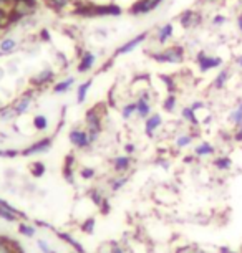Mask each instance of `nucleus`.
<instances>
[{"instance_id": "24", "label": "nucleus", "mask_w": 242, "mask_h": 253, "mask_svg": "<svg viewBox=\"0 0 242 253\" xmlns=\"http://www.w3.org/2000/svg\"><path fill=\"white\" fill-rule=\"evenodd\" d=\"M128 182H130V174H116L115 177L108 179V189L111 192H120L121 189L126 187Z\"/></svg>"}, {"instance_id": "43", "label": "nucleus", "mask_w": 242, "mask_h": 253, "mask_svg": "<svg viewBox=\"0 0 242 253\" xmlns=\"http://www.w3.org/2000/svg\"><path fill=\"white\" fill-rule=\"evenodd\" d=\"M17 156H20L18 149H0V157H3V159H13Z\"/></svg>"}, {"instance_id": "19", "label": "nucleus", "mask_w": 242, "mask_h": 253, "mask_svg": "<svg viewBox=\"0 0 242 253\" xmlns=\"http://www.w3.org/2000/svg\"><path fill=\"white\" fill-rule=\"evenodd\" d=\"M173 35H174V25H173V23H171V22L163 23V25H159L158 28H156V32H154L156 43L164 46L171 40V38H173Z\"/></svg>"}, {"instance_id": "5", "label": "nucleus", "mask_w": 242, "mask_h": 253, "mask_svg": "<svg viewBox=\"0 0 242 253\" xmlns=\"http://www.w3.org/2000/svg\"><path fill=\"white\" fill-rule=\"evenodd\" d=\"M53 141H55V136H45L42 139L32 142L28 144L27 147H23L20 151V156L22 157H33V156H40V154H47L51 146H53Z\"/></svg>"}, {"instance_id": "45", "label": "nucleus", "mask_w": 242, "mask_h": 253, "mask_svg": "<svg viewBox=\"0 0 242 253\" xmlns=\"http://www.w3.org/2000/svg\"><path fill=\"white\" fill-rule=\"evenodd\" d=\"M115 60H116L115 56H110V58H108V60L105 61V63L101 65V68L98 70V73H105V71H108V70H110L111 66L115 65Z\"/></svg>"}, {"instance_id": "35", "label": "nucleus", "mask_w": 242, "mask_h": 253, "mask_svg": "<svg viewBox=\"0 0 242 253\" xmlns=\"http://www.w3.org/2000/svg\"><path fill=\"white\" fill-rule=\"evenodd\" d=\"M17 230L22 237H27V238H33L37 235V228L33 227L32 223H27V222H18Z\"/></svg>"}, {"instance_id": "50", "label": "nucleus", "mask_w": 242, "mask_h": 253, "mask_svg": "<svg viewBox=\"0 0 242 253\" xmlns=\"http://www.w3.org/2000/svg\"><path fill=\"white\" fill-rule=\"evenodd\" d=\"M236 23H237V28H239V32L242 33V12L237 15V18H236Z\"/></svg>"}, {"instance_id": "46", "label": "nucleus", "mask_w": 242, "mask_h": 253, "mask_svg": "<svg viewBox=\"0 0 242 253\" xmlns=\"http://www.w3.org/2000/svg\"><path fill=\"white\" fill-rule=\"evenodd\" d=\"M179 253H209V252L202 247H188V248H183Z\"/></svg>"}, {"instance_id": "37", "label": "nucleus", "mask_w": 242, "mask_h": 253, "mask_svg": "<svg viewBox=\"0 0 242 253\" xmlns=\"http://www.w3.org/2000/svg\"><path fill=\"white\" fill-rule=\"evenodd\" d=\"M17 118L15 111H13L12 104H7V106H0V121H13Z\"/></svg>"}, {"instance_id": "14", "label": "nucleus", "mask_w": 242, "mask_h": 253, "mask_svg": "<svg viewBox=\"0 0 242 253\" xmlns=\"http://www.w3.org/2000/svg\"><path fill=\"white\" fill-rule=\"evenodd\" d=\"M232 73H234L232 66H229V65L222 66V68L219 70V73H217L214 76V80H212L211 88L214 89V91H222V89H226L227 83H229L231 78H232Z\"/></svg>"}, {"instance_id": "26", "label": "nucleus", "mask_w": 242, "mask_h": 253, "mask_svg": "<svg viewBox=\"0 0 242 253\" xmlns=\"http://www.w3.org/2000/svg\"><path fill=\"white\" fill-rule=\"evenodd\" d=\"M227 123H229L232 127L242 123V98L237 99V103L234 104V108L231 109L229 116H227Z\"/></svg>"}, {"instance_id": "13", "label": "nucleus", "mask_w": 242, "mask_h": 253, "mask_svg": "<svg viewBox=\"0 0 242 253\" xmlns=\"http://www.w3.org/2000/svg\"><path fill=\"white\" fill-rule=\"evenodd\" d=\"M110 164L115 174H128L131 170L133 164H135V159H133V156L128 154H118L110 161Z\"/></svg>"}, {"instance_id": "3", "label": "nucleus", "mask_w": 242, "mask_h": 253, "mask_svg": "<svg viewBox=\"0 0 242 253\" xmlns=\"http://www.w3.org/2000/svg\"><path fill=\"white\" fill-rule=\"evenodd\" d=\"M146 55L161 65H181L186 60V48L183 45H171L163 50H148Z\"/></svg>"}, {"instance_id": "52", "label": "nucleus", "mask_w": 242, "mask_h": 253, "mask_svg": "<svg viewBox=\"0 0 242 253\" xmlns=\"http://www.w3.org/2000/svg\"><path fill=\"white\" fill-rule=\"evenodd\" d=\"M99 253H111V252L108 250V247H106V252H105V248H101V252H99Z\"/></svg>"}, {"instance_id": "29", "label": "nucleus", "mask_w": 242, "mask_h": 253, "mask_svg": "<svg viewBox=\"0 0 242 253\" xmlns=\"http://www.w3.org/2000/svg\"><path fill=\"white\" fill-rule=\"evenodd\" d=\"M73 2H75V0H44L45 5L48 8H51V10L56 12V13L63 12L65 8H68Z\"/></svg>"}, {"instance_id": "27", "label": "nucleus", "mask_w": 242, "mask_h": 253, "mask_svg": "<svg viewBox=\"0 0 242 253\" xmlns=\"http://www.w3.org/2000/svg\"><path fill=\"white\" fill-rule=\"evenodd\" d=\"M92 86H93V78H88L87 81H83V83L78 84V88H77V103L78 104H83L87 101L88 91Z\"/></svg>"}, {"instance_id": "38", "label": "nucleus", "mask_w": 242, "mask_h": 253, "mask_svg": "<svg viewBox=\"0 0 242 253\" xmlns=\"http://www.w3.org/2000/svg\"><path fill=\"white\" fill-rule=\"evenodd\" d=\"M78 175H80V177H82L83 180H93L95 177H97V169H95V167L83 166V167H80Z\"/></svg>"}, {"instance_id": "55", "label": "nucleus", "mask_w": 242, "mask_h": 253, "mask_svg": "<svg viewBox=\"0 0 242 253\" xmlns=\"http://www.w3.org/2000/svg\"><path fill=\"white\" fill-rule=\"evenodd\" d=\"M202 2H214V0H202Z\"/></svg>"}, {"instance_id": "22", "label": "nucleus", "mask_w": 242, "mask_h": 253, "mask_svg": "<svg viewBox=\"0 0 242 253\" xmlns=\"http://www.w3.org/2000/svg\"><path fill=\"white\" fill-rule=\"evenodd\" d=\"M181 119L184 123H188L189 127H193V129H199V127H201V121H199V118H197V113L194 111L191 106L181 108Z\"/></svg>"}, {"instance_id": "32", "label": "nucleus", "mask_w": 242, "mask_h": 253, "mask_svg": "<svg viewBox=\"0 0 242 253\" xmlns=\"http://www.w3.org/2000/svg\"><path fill=\"white\" fill-rule=\"evenodd\" d=\"M120 114L125 121H131V119L136 116V101L135 99L123 104V106L120 108Z\"/></svg>"}, {"instance_id": "49", "label": "nucleus", "mask_w": 242, "mask_h": 253, "mask_svg": "<svg viewBox=\"0 0 242 253\" xmlns=\"http://www.w3.org/2000/svg\"><path fill=\"white\" fill-rule=\"evenodd\" d=\"M39 38L40 40H44V42H48L50 40V33H48V30H40V33H39Z\"/></svg>"}, {"instance_id": "17", "label": "nucleus", "mask_w": 242, "mask_h": 253, "mask_svg": "<svg viewBox=\"0 0 242 253\" xmlns=\"http://www.w3.org/2000/svg\"><path fill=\"white\" fill-rule=\"evenodd\" d=\"M193 154L197 157V161L207 159V157L217 156V147L212 144V142H209V141H201V142H197V144L194 146Z\"/></svg>"}, {"instance_id": "31", "label": "nucleus", "mask_w": 242, "mask_h": 253, "mask_svg": "<svg viewBox=\"0 0 242 253\" xmlns=\"http://www.w3.org/2000/svg\"><path fill=\"white\" fill-rule=\"evenodd\" d=\"M17 40L13 37H5V38H2L0 40V53L2 55H8V53H12V51H15L17 50Z\"/></svg>"}, {"instance_id": "48", "label": "nucleus", "mask_w": 242, "mask_h": 253, "mask_svg": "<svg viewBox=\"0 0 242 253\" xmlns=\"http://www.w3.org/2000/svg\"><path fill=\"white\" fill-rule=\"evenodd\" d=\"M123 149H125V154L133 156L136 152V144H133V142H126V144L123 146Z\"/></svg>"}, {"instance_id": "15", "label": "nucleus", "mask_w": 242, "mask_h": 253, "mask_svg": "<svg viewBox=\"0 0 242 253\" xmlns=\"http://www.w3.org/2000/svg\"><path fill=\"white\" fill-rule=\"evenodd\" d=\"M95 63H97V53L88 50H83L82 55H78V65H77V71L80 75L90 73L93 70Z\"/></svg>"}, {"instance_id": "47", "label": "nucleus", "mask_w": 242, "mask_h": 253, "mask_svg": "<svg viewBox=\"0 0 242 253\" xmlns=\"http://www.w3.org/2000/svg\"><path fill=\"white\" fill-rule=\"evenodd\" d=\"M189 106H191L194 111L196 113H199V111H202V109H207V106H206V103L204 101H201V99H196V101H193L191 104H189Z\"/></svg>"}, {"instance_id": "39", "label": "nucleus", "mask_w": 242, "mask_h": 253, "mask_svg": "<svg viewBox=\"0 0 242 253\" xmlns=\"http://www.w3.org/2000/svg\"><path fill=\"white\" fill-rule=\"evenodd\" d=\"M58 235H60L61 240L66 242V243H68V245H72V247H73L77 252H80V253H85L83 247H82V243H78V242L75 240V238H73L72 235H68V233H58Z\"/></svg>"}, {"instance_id": "21", "label": "nucleus", "mask_w": 242, "mask_h": 253, "mask_svg": "<svg viewBox=\"0 0 242 253\" xmlns=\"http://www.w3.org/2000/svg\"><path fill=\"white\" fill-rule=\"evenodd\" d=\"M75 164H77V159H75L73 154H68L65 157V166H63V179L68 184L75 185V175L78 174V170H75Z\"/></svg>"}, {"instance_id": "36", "label": "nucleus", "mask_w": 242, "mask_h": 253, "mask_svg": "<svg viewBox=\"0 0 242 253\" xmlns=\"http://www.w3.org/2000/svg\"><path fill=\"white\" fill-rule=\"evenodd\" d=\"M95 227H97V220H95V217H87L83 222H80V230L83 233H87V235H92L95 232Z\"/></svg>"}, {"instance_id": "28", "label": "nucleus", "mask_w": 242, "mask_h": 253, "mask_svg": "<svg viewBox=\"0 0 242 253\" xmlns=\"http://www.w3.org/2000/svg\"><path fill=\"white\" fill-rule=\"evenodd\" d=\"M28 172H30L32 177L42 179L47 174V166L42 161H33V162L28 164Z\"/></svg>"}, {"instance_id": "2", "label": "nucleus", "mask_w": 242, "mask_h": 253, "mask_svg": "<svg viewBox=\"0 0 242 253\" xmlns=\"http://www.w3.org/2000/svg\"><path fill=\"white\" fill-rule=\"evenodd\" d=\"M106 104H97L85 113V129H87L92 144H97L103 132V118H105Z\"/></svg>"}, {"instance_id": "30", "label": "nucleus", "mask_w": 242, "mask_h": 253, "mask_svg": "<svg viewBox=\"0 0 242 253\" xmlns=\"http://www.w3.org/2000/svg\"><path fill=\"white\" fill-rule=\"evenodd\" d=\"M159 80L164 83V88H166V94L168 93H174L178 94V89H179V84L176 78L173 75H159Z\"/></svg>"}, {"instance_id": "8", "label": "nucleus", "mask_w": 242, "mask_h": 253, "mask_svg": "<svg viewBox=\"0 0 242 253\" xmlns=\"http://www.w3.org/2000/svg\"><path fill=\"white\" fill-rule=\"evenodd\" d=\"M136 118L145 121L146 118H149L153 114V104H151V91L148 88L143 89L141 93H138L136 96Z\"/></svg>"}, {"instance_id": "34", "label": "nucleus", "mask_w": 242, "mask_h": 253, "mask_svg": "<svg viewBox=\"0 0 242 253\" xmlns=\"http://www.w3.org/2000/svg\"><path fill=\"white\" fill-rule=\"evenodd\" d=\"M32 126L35 131L45 132L47 129H48V118H47L45 114H35L32 119Z\"/></svg>"}, {"instance_id": "18", "label": "nucleus", "mask_w": 242, "mask_h": 253, "mask_svg": "<svg viewBox=\"0 0 242 253\" xmlns=\"http://www.w3.org/2000/svg\"><path fill=\"white\" fill-rule=\"evenodd\" d=\"M211 166L214 167L217 172H231L232 169H234V159H232V156L229 154H217L212 157L211 161Z\"/></svg>"}, {"instance_id": "54", "label": "nucleus", "mask_w": 242, "mask_h": 253, "mask_svg": "<svg viewBox=\"0 0 242 253\" xmlns=\"http://www.w3.org/2000/svg\"><path fill=\"white\" fill-rule=\"evenodd\" d=\"M2 76H3V71H2V68H0V78H2Z\"/></svg>"}, {"instance_id": "16", "label": "nucleus", "mask_w": 242, "mask_h": 253, "mask_svg": "<svg viewBox=\"0 0 242 253\" xmlns=\"http://www.w3.org/2000/svg\"><path fill=\"white\" fill-rule=\"evenodd\" d=\"M199 129H189V131H181L178 132L176 137H174V147L176 149H186V147L193 146V142L196 141V137H199Z\"/></svg>"}, {"instance_id": "33", "label": "nucleus", "mask_w": 242, "mask_h": 253, "mask_svg": "<svg viewBox=\"0 0 242 253\" xmlns=\"http://www.w3.org/2000/svg\"><path fill=\"white\" fill-rule=\"evenodd\" d=\"M161 108L164 109L166 113H174L178 108V94L174 93H168L163 99V103H161Z\"/></svg>"}, {"instance_id": "41", "label": "nucleus", "mask_w": 242, "mask_h": 253, "mask_svg": "<svg viewBox=\"0 0 242 253\" xmlns=\"http://www.w3.org/2000/svg\"><path fill=\"white\" fill-rule=\"evenodd\" d=\"M232 142L242 144V123L232 127Z\"/></svg>"}, {"instance_id": "7", "label": "nucleus", "mask_w": 242, "mask_h": 253, "mask_svg": "<svg viewBox=\"0 0 242 253\" xmlns=\"http://www.w3.org/2000/svg\"><path fill=\"white\" fill-rule=\"evenodd\" d=\"M55 78H56V73L53 68H45V70H40L37 75H33L30 78V86L37 91H42V89L51 86L55 84Z\"/></svg>"}, {"instance_id": "4", "label": "nucleus", "mask_w": 242, "mask_h": 253, "mask_svg": "<svg viewBox=\"0 0 242 253\" xmlns=\"http://www.w3.org/2000/svg\"><path fill=\"white\" fill-rule=\"evenodd\" d=\"M194 61H196L201 73H207V71H211V70L222 68V66H224V61H222L221 56L207 53L206 50L197 51L196 56H194Z\"/></svg>"}, {"instance_id": "6", "label": "nucleus", "mask_w": 242, "mask_h": 253, "mask_svg": "<svg viewBox=\"0 0 242 253\" xmlns=\"http://www.w3.org/2000/svg\"><path fill=\"white\" fill-rule=\"evenodd\" d=\"M68 141H70V144L78 151H88L93 147L92 141H90V136H88V132L85 127H78V126L72 127L68 132Z\"/></svg>"}, {"instance_id": "40", "label": "nucleus", "mask_w": 242, "mask_h": 253, "mask_svg": "<svg viewBox=\"0 0 242 253\" xmlns=\"http://www.w3.org/2000/svg\"><path fill=\"white\" fill-rule=\"evenodd\" d=\"M108 250H110L111 253H130V248L123 247L121 243H118V242H110V243H108Z\"/></svg>"}, {"instance_id": "20", "label": "nucleus", "mask_w": 242, "mask_h": 253, "mask_svg": "<svg viewBox=\"0 0 242 253\" xmlns=\"http://www.w3.org/2000/svg\"><path fill=\"white\" fill-rule=\"evenodd\" d=\"M163 126V116L159 113H153L149 118L145 119V134L148 137H154L156 131Z\"/></svg>"}, {"instance_id": "51", "label": "nucleus", "mask_w": 242, "mask_h": 253, "mask_svg": "<svg viewBox=\"0 0 242 253\" xmlns=\"http://www.w3.org/2000/svg\"><path fill=\"white\" fill-rule=\"evenodd\" d=\"M234 63L242 70V55H237V56H236V58H234Z\"/></svg>"}, {"instance_id": "9", "label": "nucleus", "mask_w": 242, "mask_h": 253, "mask_svg": "<svg viewBox=\"0 0 242 253\" xmlns=\"http://www.w3.org/2000/svg\"><path fill=\"white\" fill-rule=\"evenodd\" d=\"M149 35H151V32H149V30H145V32L138 33V35H135L133 38H130V40H128L126 43H123V45L118 46V48L115 50V53H113L111 56H115V58H118V56H123V55L131 53V51H133V50H136L140 45H143L145 42L149 38Z\"/></svg>"}, {"instance_id": "53", "label": "nucleus", "mask_w": 242, "mask_h": 253, "mask_svg": "<svg viewBox=\"0 0 242 253\" xmlns=\"http://www.w3.org/2000/svg\"><path fill=\"white\" fill-rule=\"evenodd\" d=\"M0 7H7V5H5V3H3V2H2V0H0ZM7 8H8V7H7Z\"/></svg>"}, {"instance_id": "1", "label": "nucleus", "mask_w": 242, "mask_h": 253, "mask_svg": "<svg viewBox=\"0 0 242 253\" xmlns=\"http://www.w3.org/2000/svg\"><path fill=\"white\" fill-rule=\"evenodd\" d=\"M73 15L83 18L95 17H118L123 10L118 3H93V2H75Z\"/></svg>"}, {"instance_id": "42", "label": "nucleus", "mask_w": 242, "mask_h": 253, "mask_svg": "<svg viewBox=\"0 0 242 253\" xmlns=\"http://www.w3.org/2000/svg\"><path fill=\"white\" fill-rule=\"evenodd\" d=\"M37 247L40 248L42 253H55V250L50 247V243L47 242L45 238H39V240H37Z\"/></svg>"}, {"instance_id": "44", "label": "nucleus", "mask_w": 242, "mask_h": 253, "mask_svg": "<svg viewBox=\"0 0 242 253\" xmlns=\"http://www.w3.org/2000/svg\"><path fill=\"white\" fill-rule=\"evenodd\" d=\"M226 22H227V17H226V15H221V13H219V15H214V17H212L211 25H212V27H222Z\"/></svg>"}, {"instance_id": "25", "label": "nucleus", "mask_w": 242, "mask_h": 253, "mask_svg": "<svg viewBox=\"0 0 242 253\" xmlns=\"http://www.w3.org/2000/svg\"><path fill=\"white\" fill-rule=\"evenodd\" d=\"M0 253H22L15 240L7 235H0Z\"/></svg>"}, {"instance_id": "56", "label": "nucleus", "mask_w": 242, "mask_h": 253, "mask_svg": "<svg viewBox=\"0 0 242 253\" xmlns=\"http://www.w3.org/2000/svg\"><path fill=\"white\" fill-rule=\"evenodd\" d=\"M0 142H2V136H0Z\"/></svg>"}, {"instance_id": "23", "label": "nucleus", "mask_w": 242, "mask_h": 253, "mask_svg": "<svg viewBox=\"0 0 242 253\" xmlns=\"http://www.w3.org/2000/svg\"><path fill=\"white\" fill-rule=\"evenodd\" d=\"M75 83H77L75 76H66V78L56 81L53 86H51V91H53L55 94H65V93H68L70 89L75 86Z\"/></svg>"}, {"instance_id": "10", "label": "nucleus", "mask_w": 242, "mask_h": 253, "mask_svg": "<svg viewBox=\"0 0 242 253\" xmlns=\"http://www.w3.org/2000/svg\"><path fill=\"white\" fill-rule=\"evenodd\" d=\"M35 93H37V89L30 88V89H27V91H23L20 96L12 103V108H13V111H15L17 118L23 116V114H27L30 111L32 103H33V99H35Z\"/></svg>"}, {"instance_id": "12", "label": "nucleus", "mask_w": 242, "mask_h": 253, "mask_svg": "<svg viewBox=\"0 0 242 253\" xmlns=\"http://www.w3.org/2000/svg\"><path fill=\"white\" fill-rule=\"evenodd\" d=\"M179 23L184 30H193V28H197L202 23V15L193 8H186L179 13Z\"/></svg>"}, {"instance_id": "11", "label": "nucleus", "mask_w": 242, "mask_h": 253, "mask_svg": "<svg viewBox=\"0 0 242 253\" xmlns=\"http://www.w3.org/2000/svg\"><path fill=\"white\" fill-rule=\"evenodd\" d=\"M163 0H138L136 3H133L130 7V12L133 17H141V15H146V13H151L153 10H156Z\"/></svg>"}]
</instances>
